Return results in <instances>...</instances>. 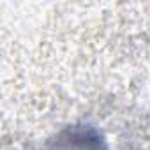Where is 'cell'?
<instances>
[{
  "label": "cell",
  "instance_id": "6da1fadb",
  "mask_svg": "<svg viewBox=\"0 0 150 150\" xmlns=\"http://www.w3.org/2000/svg\"><path fill=\"white\" fill-rule=\"evenodd\" d=\"M64 150H103V148H101L99 138L90 136L85 131H80L65 139Z\"/></svg>",
  "mask_w": 150,
  "mask_h": 150
}]
</instances>
